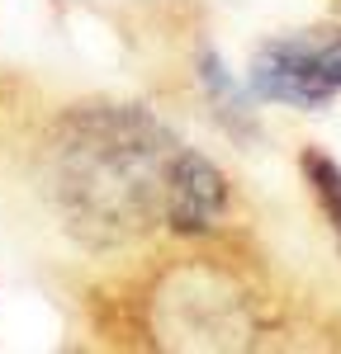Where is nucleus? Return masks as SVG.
Returning <instances> with one entry per match:
<instances>
[{"label":"nucleus","instance_id":"nucleus-2","mask_svg":"<svg viewBox=\"0 0 341 354\" xmlns=\"http://www.w3.org/2000/svg\"><path fill=\"white\" fill-rule=\"evenodd\" d=\"M322 175H327V170H322ZM322 194H327V203H332V213H337V227H341V180H337V175H327Z\"/></svg>","mask_w":341,"mask_h":354},{"label":"nucleus","instance_id":"nucleus-1","mask_svg":"<svg viewBox=\"0 0 341 354\" xmlns=\"http://www.w3.org/2000/svg\"><path fill=\"white\" fill-rule=\"evenodd\" d=\"M261 95L284 104H322L341 90V33H304L270 43L256 62Z\"/></svg>","mask_w":341,"mask_h":354}]
</instances>
